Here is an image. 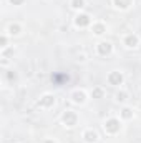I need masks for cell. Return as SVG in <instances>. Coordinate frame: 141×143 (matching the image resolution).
Segmentation results:
<instances>
[{
  "label": "cell",
  "instance_id": "obj_18",
  "mask_svg": "<svg viewBox=\"0 0 141 143\" xmlns=\"http://www.w3.org/2000/svg\"><path fill=\"white\" fill-rule=\"evenodd\" d=\"M45 143H53V141H45Z\"/></svg>",
  "mask_w": 141,
  "mask_h": 143
},
{
  "label": "cell",
  "instance_id": "obj_3",
  "mask_svg": "<svg viewBox=\"0 0 141 143\" xmlns=\"http://www.w3.org/2000/svg\"><path fill=\"white\" fill-rule=\"evenodd\" d=\"M110 50H111V45L108 43V42H103V43H100V53H110Z\"/></svg>",
  "mask_w": 141,
  "mask_h": 143
},
{
  "label": "cell",
  "instance_id": "obj_17",
  "mask_svg": "<svg viewBox=\"0 0 141 143\" xmlns=\"http://www.w3.org/2000/svg\"><path fill=\"white\" fill-rule=\"evenodd\" d=\"M0 42H2V47H5V43H7V40H5V37H2V40H0Z\"/></svg>",
  "mask_w": 141,
  "mask_h": 143
},
{
  "label": "cell",
  "instance_id": "obj_15",
  "mask_svg": "<svg viewBox=\"0 0 141 143\" xmlns=\"http://www.w3.org/2000/svg\"><path fill=\"white\" fill-rule=\"evenodd\" d=\"M10 2H12V3H13V5H20V3H22V2H23V0H10Z\"/></svg>",
  "mask_w": 141,
  "mask_h": 143
},
{
  "label": "cell",
  "instance_id": "obj_4",
  "mask_svg": "<svg viewBox=\"0 0 141 143\" xmlns=\"http://www.w3.org/2000/svg\"><path fill=\"white\" fill-rule=\"evenodd\" d=\"M88 22H90V20H88V17L86 15H80V17H76V25H88Z\"/></svg>",
  "mask_w": 141,
  "mask_h": 143
},
{
  "label": "cell",
  "instance_id": "obj_14",
  "mask_svg": "<svg viewBox=\"0 0 141 143\" xmlns=\"http://www.w3.org/2000/svg\"><path fill=\"white\" fill-rule=\"evenodd\" d=\"M95 30H96V33H103V27H101V25L95 27Z\"/></svg>",
  "mask_w": 141,
  "mask_h": 143
},
{
  "label": "cell",
  "instance_id": "obj_2",
  "mask_svg": "<svg viewBox=\"0 0 141 143\" xmlns=\"http://www.w3.org/2000/svg\"><path fill=\"white\" fill-rule=\"evenodd\" d=\"M63 120H65V123H66V125H70V127H72V125L75 123V115H73L72 111H66L65 117H63Z\"/></svg>",
  "mask_w": 141,
  "mask_h": 143
},
{
  "label": "cell",
  "instance_id": "obj_6",
  "mask_svg": "<svg viewBox=\"0 0 141 143\" xmlns=\"http://www.w3.org/2000/svg\"><path fill=\"white\" fill-rule=\"evenodd\" d=\"M85 140L86 141H96V133L95 131H86L85 133Z\"/></svg>",
  "mask_w": 141,
  "mask_h": 143
},
{
  "label": "cell",
  "instance_id": "obj_11",
  "mask_svg": "<svg viewBox=\"0 0 141 143\" xmlns=\"http://www.w3.org/2000/svg\"><path fill=\"white\" fill-rule=\"evenodd\" d=\"M123 117H125V118H129V117H131V110L125 108V110H123Z\"/></svg>",
  "mask_w": 141,
  "mask_h": 143
},
{
  "label": "cell",
  "instance_id": "obj_8",
  "mask_svg": "<svg viewBox=\"0 0 141 143\" xmlns=\"http://www.w3.org/2000/svg\"><path fill=\"white\" fill-rule=\"evenodd\" d=\"M52 103H53V98L47 95V97H43V100L40 102V105H52Z\"/></svg>",
  "mask_w": 141,
  "mask_h": 143
},
{
  "label": "cell",
  "instance_id": "obj_16",
  "mask_svg": "<svg viewBox=\"0 0 141 143\" xmlns=\"http://www.w3.org/2000/svg\"><path fill=\"white\" fill-rule=\"evenodd\" d=\"M118 100H125V93H118Z\"/></svg>",
  "mask_w": 141,
  "mask_h": 143
},
{
  "label": "cell",
  "instance_id": "obj_12",
  "mask_svg": "<svg viewBox=\"0 0 141 143\" xmlns=\"http://www.w3.org/2000/svg\"><path fill=\"white\" fill-rule=\"evenodd\" d=\"M73 7H83V0H73Z\"/></svg>",
  "mask_w": 141,
  "mask_h": 143
},
{
  "label": "cell",
  "instance_id": "obj_13",
  "mask_svg": "<svg viewBox=\"0 0 141 143\" xmlns=\"http://www.w3.org/2000/svg\"><path fill=\"white\" fill-rule=\"evenodd\" d=\"M18 27H17V25H12V27H10V32H12V33H18Z\"/></svg>",
  "mask_w": 141,
  "mask_h": 143
},
{
  "label": "cell",
  "instance_id": "obj_5",
  "mask_svg": "<svg viewBox=\"0 0 141 143\" xmlns=\"http://www.w3.org/2000/svg\"><path fill=\"white\" fill-rule=\"evenodd\" d=\"M110 82L111 83H121V75H119V73H111L110 75Z\"/></svg>",
  "mask_w": 141,
  "mask_h": 143
},
{
  "label": "cell",
  "instance_id": "obj_7",
  "mask_svg": "<svg viewBox=\"0 0 141 143\" xmlns=\"http://www.w3.org/2000/svg\"><path fill=\"white\" fill-rule=\"evenodd\" d=\"M126 43H128V47H136L138 38H136V37H128V38H126Z\"/></svg>",
  "mask_w": 141,
  "mask_h": 143
},
{
  "label": "cell",
  "instance_id": "obj_9",
  "mask_svg": "<svg viewBox=\"0 0 141 143\" xmlns=\"http://www.w3.org/2000/svg\"><path fill=\"white\" fill-rule=\"evenodd\" d=\"M116 5L121 7V8H125V7H128V0H115Z\"/></svg>",
  "mask_w": 141,
  "mask_h": 143
},
{
  "label": "cell",
  "instance_id": "obj_1",
  "mask_svg": "<svg viewBox=\"0 0 141 143\" xmlns=\"http://www.w3.org/2000/svg\"><path fill=\"white\" fill-rule=\"evenodd\" d=\"M105 128H106L108 131H116L119 128V125H118V121H116V120H110L106 125H105Z\"/></svg>",
  "mask_w": 141,
  "mask_h": 143
},
{
  "label": "cell",
  "instance_id": "obj_10",
  "mask_svg": "<svg viewBox=\"0 0 141 143\" xmlns=\"http://www.w3.org/2000/svg\"><path fill=\"white\" fill-rule=\"evenodd\" d=\"M83 98H85V95H83L82 92H80V93L76 92V93H75V102H83Z\"/></svg>",
  "mask_w": 141,
  "mask_h": 143
}]
</instances>
